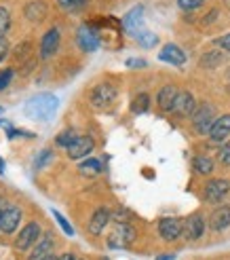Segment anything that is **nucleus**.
<instances>
[{
  "mask_svg": "<svg viewBox=\"0 0 230 260\" xmlns=\"http://www.w3.org/2000/svg\"><path fill=\"white\" fill-rule=\"evenodd\" d=\"M53 245H55L53 233H45V235L38 239V243L34 245V250H32L28 260H43V258H47L49 254H53Z\"/></svg>",
  "mask_w": 230,
  "mask_h": 260,
  "instance_id": "9b49d317",
  "label": "nucleus"
},
{
  "mask_svg": "<svg viewBox=\"0 0 230 260\" xmlns=\"http://www.w3.org/2000/svg\"><path fill=\"white\" fill-rule=\"evenodd\" d=\"M38 239H41V226H38L36 222H30V224H25L19 233V237L15 239V248L25 252V250H30L32 245L38 243Z\"/></svg>",
  "mask_w": 230,
  "mask_h": 260,
  "instance_id": "39448f33",
  "label": "nucleus"
},
{
  "mask_svg": "<svg viewBox=\"0 0 230 260\" xmlns=\"http://www.w3.org/2000/svg\"><path fill=\"white\" fill-rule=\"evenodd\" d=\"M57 260H76V258H74V254H70V252H68V254H61Z\"/></svg>",
  "mask_w": 230,
  "mask_h": 260,
  "instance_id": "ea45409f",
  "label": "nucleus"
},
{
  "mask_svg": "<svg viewBox=\"0 0 230 260\" xmlns=\"http://www.w3.org/2000/svg\"><path fill=\"white\" fill-rule=\"evenodd\" d=\"M3 172H5V161L0 159V174H3Z\"/></svg>",
  "mask_w": 230,
  "mask_h": 260,
  "instance_id": "79ce46f5",
  "label": "nucleus"
},
{
  "mask_svg": "<svg viewBox=\"0 0 230 260\" xmlns=\"http://www.w3.org/2000/svg\"><path fill=\"white\" fill-rule=\"evenodd\" d=\"M57 5L63 9V11H79L87 5V0H57Z\"/></svg>",
  "mask_w": 230,
  "mask_h": 260,
  "instance_id": "cd10ccee",
  "label": "nucleus"
},
{
  "mask_svg": "<svg viewBox=\"0 0 230 260\" xmlns=\"http://www.w3.org/2000/svg\"><path fill=\"white\" fill-rule=\"evenodd\" d=\"M79 170H81L83 176H97L101 172V163L97 159H87L85 163H81Z\"/></svg>",
  "mask_w": 230,
  "mask_h": 260,
  "instance_id": "5701e85b",
  "label": "nucleus"
},
{
  "mask_svg": "<svg viewBox=\"0 0 230 260\" xmlns=\"http://www.w3.org/2000/svg\"><path fill=\"white\" fill-rule=\"evenodd\" d=\"M159 57L167 63H173V66H184V61H186V53L177 45H165Z\"/></svg>",
  "mask_w": 230,
  "mask_h": 260,
  "instance_id": "a211bd4d",
  "label": "nucleus"
},
{
  "mask_svg": "<svg viewBox=\"0 0 230 260\" xmlns=\"http://www.w3.org/2000/svg\"><path fill=\"white\" fill-rule=\"evenodd\" d=\"M197 110V102L193 98V93H188V91H180L175 98V104H173V110L175 114L180 116H193V112Z\"/></svg>",
  "mask_w": 230,
  "mask_h": 260,
  "instance_id": "9d476101",
  "label": "nucleus"
},
{
  "mask_svg": "<svg viewBox=\"0 0 230 260\" xmlns=\"http://www.w3.org/2000/svg\"><path fill=\"white\" fill-rule=\"evenodd\" d=\"M0 112H3V108H0Z\"/></svg>",
  "mask_w": 230,
  "mask_h": 260,
  "instance_id": "37998d69",
  "label": "nucleus"
},
{
  "mask_svg": "<svg viewBox=\"0 0 230 260\" xmlns=\"http://www.w3.org/2000/svg\"><path fill=\"white\" fill-rule=\"evenodd\" d=\"M93 146L95 144H93V140L89 138V136H79L66 150H68V157L70 159H83V157H87V154L93 150Z\"/></svg>",
  "mask_w": 230,
  "mask_h": 260,
  "instance_id": "1a4fd4ad",
  "label": "nucleus"
},
{
  "mask_svg": "<svg viewBox=\"0 0 230 260\" xmlns=\"http://www.w3.org/2000/svg\"><path fill=\"white\" fill-rule=\"evenodd\" d=\"M203 233H205V218H203L201 214H193L188 220H186V224H184V235L186 239H199L203 237Z\"/></svg>",
  "mask_w": 230,
  "mask_h": 260,
  "instance_id": "ddd939ff",
  "label": "nucleus"
},
{
  "mask_svg": "<svg viewBox=\"0 0 230 260\" xmlns=\"http://www.w3.org/2000/svg\"><path fill=\"white\" fill-rule=\"evenodd\" d=\"M76 41H79V47L83 51H87V53H93V51L99 49V34H97V30L91 28V25H81Z\"/></svg>",
  "mask_w": 230,
  "mask_h": 260,
  "instance_id": "423d86ee",
  "label": "nucleus"
},
{
  "mask_svg": "<svg viewBox=\"0 0 230 260\" xmlns=\"http://www.w3.org/2000/svg\"><path fill=\"white\" fill-rule=\"evenodd\" d=\"M230 136V114H222L215 119V123L211 125V132H209V138L213 142H224L226 138Z\"/></svg>",
  "mask_w": 230,
  "mask_h": 260,
  "instance_id": "dca6fc26",
  "label": "nucleus"
},
{
  "mask_svg": "<svg viewBox=\"0 0 230 260\" xmlns=\"http://www.w3.org/2000/svg\"><path fill=\"white\" fill-rule=\"evenodd\" d=\"M224 61V55L220 53V51H207L205 55L201 57V68H207V70H213V68H218L220 63Z\"/></svg>",
  "mask_w": 230,
  "mask_h": 260,
  "instance_id": "4be33fe9",
  "label": "nucleus"
},
{
  "mask_svg": "<svg viewBox=\"0 0 230 260\" xmlns=\"http://www.w3.org/2000/svg\"><path fill=\"white\" fill-rule=\"evenodd\" d=\"M195 170L203 176H207L213 172V161L209 157H195Z\"/></svg>",
  "mask_w": 230,
  "mask_h": 260,
  "instance_id": "a878e982",
  "label": "nucleus"
},
{
  "mask_svg": "<svg viewBox=\"0 0 230 260\" xmlns=\"http://www.w3.org/2000/svg\"><path fill=\"white\" fill-rule=\"evenodd\" d=\"M228 190H230V182L228 180H222V178L211 180V182L205 184V199L209 203H218V201H222L226 197Z\"/></svg>",
  "mask_w": 230,
  "mask_h": 260,
  "instance_id": "6e6552de",
  "label": "nucleus"
},
{
  "mask_svg": "<svg viewBox=\"0 0 230 260\" xmlns=\"http://www.w3.org/2000/svg\"><path fill=\"white\" fill-rule=\"evenodd\" d=\"M133 239H135V229L129 222H119V226L108 237V245L110 248H127Z\"/></svg>",
  "mask_w": 230,
  "mask_h": 260,
  "instance_id": "7ed1b4c3",
  "label": "nucleus"
},
{
  "mask_svg": "<svg viewBox=\"0 0 230 260\" xmlns=\"http://www.w3.org/2000/svg\"><path fill=\"white\" fill-rule=\"evenodd\" d=\"M215 17H218V9L209 11L207 15H205V19H203V23H213V21H215Z\"/></svg>",
  "mask_w": 230,
  "mask_h": 260,
  "instance_id": "e433bc0d",
  "label": "nucleus"
},
{
  "mask_svg": "<svg viewBox=\"0 0 230 260\" xmlns=\"http://www.w3.org/2000/svg\"><path fill=\"white\" fill-rule=\"evenodd\" d=\"M11 79H13V70H11V68L0 70V91L7 89V87L11 85Z\"/></svg>",
  "mask_w": 230,
  "mask_h": 260,
  "instance_id": "473e14b6",
  "label": "nucleus"
},
{
  "mask_svg": "<svg viewBox=\"0 0 230 260\" xmlns=\"http://www.w3.org/2000/svg\"><path fill=\"white\" fill-rule=\"evenodd\" d=\"M215 123V108L211 104H201L197 106V110L193 112V125L199 134H209L211 132V125Z\"/></svg>",
  "mask_w": 230,
  "mask_h": 260,
  "instance_id": "f03ea898",
  "label": "nucleus"
},
{
  "mask_svg": "<svg viewBox=\"0 0 230 260\" xmlns=\"http://www.w3.org/2000/svg\"><path fill=\"white\" fill-rule=\"evenodd\" d=\"M0 216H3V212H0Z\"/></svg>",
  "mask_w": 230,
  "mask_h": 260,
  "instance_id": "c03bdc74",
  "label": "nucleus"
},
{
  "mask_svg": "<svg viewBox=\"0 0 230 260\" xmlns=\"http://www.w3.org/2000/svg\"><path fill=\"white\" fill-rule=\"evenodd\" d=\"M53 216H55V220H57V224L63 229V233H66V235H74V229L70 226V222H68V220L66 218H63L57 210H53Z\"/></svg>",
  "mask_w": 230,
  "mask_h": 260,
  "instance_id": "7c9ffc66",
  "label": "nucleus"
},
{
  "mask_svg": "<svg viewBox=\"0 0 230 260\" xmlns=\"http://www.w3.org/2000/svg\"><path fill=\"white\" fill-rule=\"evenodd\" d=\"M159 233L165 241H175L184 233V224L180 218H163L159 224Z\"/></svg>",
  "mask_w": 230,
  "mask_h": 260,
  "instance_id": "0eeeda50",
  "label": "nucleus"
},
{
  "mask_svg": "<svg viewBox=\"0 0 230 260\" xmlns=\"http://www.w3.org/2000/svg\"><path fill=\"white\" fill-rule=\"evenodd\" d=\"M127 66L129 68H146V61L144 59H127Z\"/></svg>",
  "mask_w": 230,
  "mask_h": 260,
  "instance_id": "c9c22d12",
  "label": "nucleus"
},
{
  "mask_svg": "<svg viewBox=\"0 0 230 260\" xmlns=\"http://www.w3.org/2000/svg\"><path fill=\"white\" fill-rule=\"evenodd\" d=\"M148 106H150L148 93H139V95H135V100H133V104H131V110H133L135 114H144V112L148 110Z\"/></svg>",
  "mask_w": 230,
  "mask_h": 260,
  "instance_id": "b1692460",
  "label": "nucleus"
},
{
  "mask_svg": "<svg viewBox=\"0 0 230 260\" xmlns=\"http://www.w3.org/2000/svg\"><path fill=\"white\" fill-rule=\"evenodd\" d=\"M76 138H79V136H76L74 132H63V134H59V136H57V144H59V146H63V148H68Z\"/></svg>",
  "mask_w": 230,
  "mask_h": 260,
  "instance_id": "c756f323",
  "label": "nucleus"
},
{
  "mask_svg": "<svg viewBox=\"0 0 230 260\" xmlns=\"http://www.w3.org/2000/svg\"><path fill=\"white\" fill-rule=\"evenodd\" d=\"M59 100L53 93H38L25 104V114L34 121H49L57 112Z\"/></svg>",
  "mask_w": 230,
  "mask_h": 260,
  "instance_id": "f257e3e1",
  "label": "nucleus"
},
{
  "mask_svg": "<svg viewBox=\"0 0 230 260\" xmlns=\"http://www.w3.org/2000/svg\"><path fill=\"white\" fill-rule=\"evenodd\" d=\"M110 220H112V214L106 210V207H99V210L91 216V222H89V233H91V235H101L104 229L108 226Z\"/></svg>",
  "mask_w": 230,
  "mask_h": 260,
  "instance_id": "2eb2a0df",
  "label": "nucleus"
},
{
  "mask_svg": "<svg viewBox=\"0 0 230 260\" xmlns=\"http://www.w3.org/2000/svg\"><path fill=\"white\" fill-rule=\"evenodd\" d=\"M157 260H175V254H163V256H159Z\"/></svg>",
  "mask_w": 230,
  "mask_h": 260,
  "instance_id": "58836bf2",
  "label": "nucleus"
},
{
  "mask_svg": "<svg viewBox=\"0 0 230 260\" xmlns=\"http://www.w3.org/2000/svg\"><path fill=\"white\" fill-rule=\"evenodd\" d=\"M220 161H222L224 165H230V142H226V144L222 146V150H220Z\"/></svg>",
  "mask_w": 230,
  "mask_h": 260,
  "instance_id": "72a5a7b5",
  "label": "nucleus"
},
{
  "mask_svg": "<svg viewBox=\"0 0 230 260\" xmlns=\"http://www.w3.org/2000/svg\"><path fill=\"white\" fill-rule=\"evenodd\" d=\"M135 41L139 43V45H142V47H146V49H150V47H155L157 43H159V38L155 36V34H152V32H135Z\"/></svg>",
  "mask_w": 230,
  "mask_h": 260,
  "instance_id": "393cba45",
  "label": "nucleus"
},
{
  "mask_svg": "<svg viewBox=\"0 0 230 260\" xmlns=\"http://www.w3.org/2000/svg\"><path fill=\"white\" fill-rule=\"evenodd\" d=\"M9 25H11V13H9V9L0 7V41H3V36L9 32Z\"/></svg>",
  "mask_w": 230,
  "mask_h": 260,
  "instance_id": "bb28decb",
  "label": "nucleus"
},
{
  "mask_svg": "<svg viewBox=\"0 0 230 260\" xmlns=\"http://www.w3.org/2000/svg\"><path fill=\"white\" fill-rule=\"evenodd\" d=\"M117 100V87L110 83H101L91 91V104L95 108H108Z\"/></svg>",
  "mask_w": 230,
  "mask_h": 260,
  "instance_id": "20e7f679",
  "label": "nucleus"
},
{
  "mask_svg": "<svg viewBox=\"0 0 230 260\" xmlns=\"http://www.w3.org/2000/svg\"><path fill=\"white\" fill-rule=\"evenodd\" d=\"M43 260H57V256H53V254H49L47 258H43Z\"/></svg>",
  "mask_w": 230,
  "mask_h": 260,
  "instance_id": "a19ab883",
  "label": "nucleus"
},
{
  "mask_svg": "<svg viewBox=\"0 0 230 260\" xmlns=\"http://www.w3.org/2000/svg\"><path fill=\"white\" fill-rule=\"evenodd\" d=\"M19 220H21V212L17 207H7V210H3V216H0V231L11 235L19 226Z\"/></svg>",
  "mask_w": 230,
  "mask_h": 260,
  "instance_id": "f8f14e48",
  "label": "nucleus"
},
{
  "mask_svg": "<svg viewBox=\"0 0 230 260\" xmlns=\"http://www.w3.org/2000/svg\"><path fill=\"white\" fill-rule=\"evenodd\" d=\"M59 47V30L57 28H51L41 41V57L43 59H49L51 55L57 51Z\"/></svg>",
  "mask_w": 230,
  "mask_h": 260,
  "instance_id": "4468645a",
  "label": "nucleus"
},
{
  "mask_svg": "<svg viewBox=\"0 0 230 260\" xmlns=\"http://www.w3.org/2000/svg\"><path fill=\"white\" fill-rule=\"evenodd\" d=\"M177 5H180V9L184 11H193V9H199L205 5V0H177Z\"/></svg>",
  "mask_w": 230,
  "mask_h": 260,
  "instance_id": "2f4dec72",
  "label": "nucleus"
},
{
  "mask_svg": "<svg viewBox=\"0 0 230 260\" xmlns=\"http://www.w3.org/2000/svg\"><path fill=\"white\" fill-rule=\"evenodd\" d=\"M142 15H144V7H135V9H131L129 13L125 15V19H123V25L127 30H131V32H137V28H139V23H142Z\"/></svg>",
  "mask_w": 230,
  "mask_h": 260,
  "instance_id": "412c9836",
  "label": "nucleus"
},
{
  "mask_svg": "<svg viewBox=\"0 0 230 260\" xmlns=\"http://www.w3.org/2000/svg\"><path fill=\"white\" fill-rule=\"evenodd\" d=\"M228 226H230V205H222L211 214V229L224 231Z\"/></svg>",
  "mask_w": 230,
  "mask_h": 260,
  "instance_id": "aec40b11",
  "label": "nucleus"
},
{
  "mask_svg": "<svg viewBox=\"0 0 230 260\" xmlns=\"http://www.w3.org/2000/svg\"><path fill=\"white\" fill-rule=\"evenodd\" d=\"M180 91L175 89V85H165L161 91H159V95H157V104H159V108L165 110V112H171L173 110V104H175V98Z\"/></svg>",
  "mask_w": 230,
  "mask_h": 260,
  "instance_id": "f3484780",
  "label": "nucleus"
},
{
  "mask_svg": "<svg viewBox=\"0 0 230 260\" xmlns=\"http://www.w3.org/2000/svg\"><path fill=\"white\" fill-rule=\"evenodd\" d=\"M215 43H218L224 51H228V53H230V34H226V36H222V38H218V41H215Z\"/></svg>",
  "mask_w": 230,
  "mask_h": 260,
  "instance_id": "f704fd0d",
  "label": "nucleus"
},
{
  "mask_svg": "<svg viewBox=\"0 0 230 260\" xmlns=\"http://www.w3.org/2000/svg\"><path fill=\"white\" fill-rule=\"evenodd\" d=\"M23 15L28 17L30 21H36V23L43 21V19L47 17V5L43 3V0H32V3L25 5Z\"/></svg>",
  "mask_w": 230,
  "mask_h": 260,
  "instance_id": "6ab92c4d",
  "label": "nucleus"
},
{
  "mask_svg": "<svg viewBox=\"0 0 230 260\" xmlns=\"http://www.w3.org/2000/svg\"><path fill=\"white\" fill-rule=\"evenodd\" d=\"M7 55H9V45L5 41H0V61H3Z\"/></svg>",
  "mask_w": 230,
  "mask_h": 260,
  "instance_id": "4c0bfd02",
  "label": "nucleus"
},
{
  "mask_svg": "<svg viewBox=\"0 0 230 260\" xmlns=\"http://www.w3.org/2000/svg\"><path fill=\"white\" fill-rule=\"evenodd\" d=\"M53 159V150H49V148H45L41 154L36 157V161H34V170H43V167Z\"/></svg>",
  "mask_w": 230,
  "mask_h": 260,
  "instance_id": "c85d7f7f",
  "label": "nucleus"
}]
</instances>
